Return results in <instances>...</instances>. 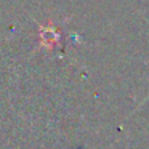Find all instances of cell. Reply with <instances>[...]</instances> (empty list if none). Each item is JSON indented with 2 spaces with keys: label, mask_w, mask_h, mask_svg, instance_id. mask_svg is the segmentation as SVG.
Wrapping results in <instances>:
<instances>
[{
  "label": "cell",
  "mask_w": 149,
  "mask_h": 149,
  "mask_svg": "<svg viewBox=\"0 0 149 149\" xmlns=\"http://www.w3.org/2000/svg\"><path fill=\"white\" fill-rule=\"evenodd\" d=\"M148 98H149V95H148Z\"/></svg>",
  "instance_id": "1"
}]
</instances>
